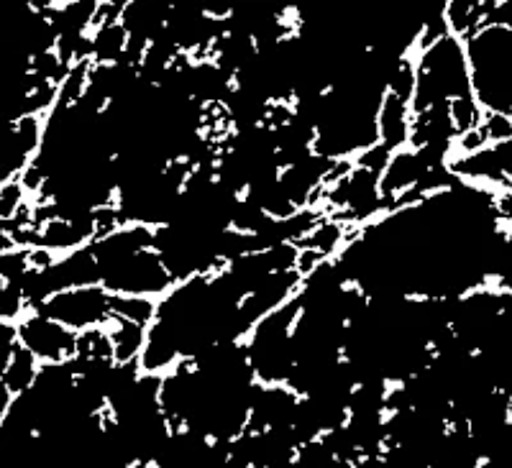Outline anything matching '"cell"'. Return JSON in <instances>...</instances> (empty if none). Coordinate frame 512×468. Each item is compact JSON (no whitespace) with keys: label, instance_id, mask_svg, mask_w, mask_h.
I'll list each match as a JSON object with an SVG mask.
<instances>
[{"label":"cell","instance_id":"obj_6","mask_svg":"<svg viewBox=\"0 0 512 468\" xmlns=\"http://www.w3.org/2000/svg\"><path fill=\"white\" fill-rule=\"evenodd\" d=\"M39 369H41L39 361H36L26 348L16 346L6 371H3V376H0V382H3V387H6L13 397H21V394H26L31 387H34Z\"/></svg>","mask_w":512,"mask_h":468},{"label":"cell","instance_id":"obj_3","mask_svg":"<svg viewBox=\"0 0 512 468\" xmlns=\"http://www.w3.org/2000/svg\"><path fill=\"white\" fill-rule=\"evenodd\" d=\"M36 312L57 320L64 328L75 330L77 336H82V333L100 330L111 323L113 295H108L100 284L64 289V292L49 297L47 302H41Z\"/></svg>","mask_w":512,"mask_h":468},{"label":"cell","instance_id":"obj_7","mask_svg":"<svg viewBox=\"0 0 512 468\" xmlns=\"http://www.w3.org/2000/svg\"><path fill=\"white\" fill-rule=\"evenodd\" d=\"M31 312L21 284H0V323L18 325Z\"/></svg>","mask_w":512,"mask_h":468},{"label":"cell","instance_id":"obj_4","mask_svg":"<svg viewBox=\"0 0 512 468\" xmlns=\"http://www.w3.org/2000/svg\"><path fill=\"white\" fill-rule=\"evenodd\" d=\"M18 330V346L39 361L41 366L54 364H70L77 359V348H80V336L75 330L64 328L57 320L41 315V312L31 310L21 323L16 325Z\"/></svg>","mask_w":512,"mask_h":468},{"label":"cell","instance_id":"obj_2","mask_svg":"<svg viewBox=\"0 0 512 468\" xmlns=\"http://www.w3.org/2000/svg\"><path fill=\"white\" fill-rule=\"evenodd\" d=\"M415 52V95L410 105L413 113L472 98V77L464 41L459 36L443 34Z\"/></svg>","mask_w":512,"mask_h":468},{"label":"cell","instance_id":"obj_5","mask_svg":"<svg viewBox=\"0 0 512 468\" xmlns=\"http://www.w3.org/2000/svg\"><path fill=\"white\" fill-rule=\"evenodd\" d=\"M44 133V116L0 126V187L21 180L34 164Z\"/></svg>","mask_w":512,"mask_h":468},{"label":"cell","instance_id":"obj_1","mask_svg":"<svg viewBox=\"0 0 512 468\" xmlns=\"http://www.w3.org/2000/svg\"><path fill=\"white\" fill-rule=\"evenodd\" d=\"M464 49L479 110L512 121V29L487 21L466 36Z\"/></svg>","mask_w":512,"mask_h":468},{"label":"cell","instance_id":"obj_8","mask_svg":"<svg viewBox=\"0 0 512 468\" xmlns=\"http://www.w3.org/2000/svg\"><path fill=\"white\" fill-rule=\"evenodd\" d=\"M18 249L16 241H13V231L8 223H0V256L6 254V251Z\"/></svg>","mask_w":512,"mask_h":468}]
</instances>
